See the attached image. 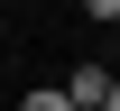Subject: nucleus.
I'll return each instance as SVG.
<instances>
[{"instance_id": "f257e3e1", "label": "nucleus", "mask_w": 120, "mask_h": 111, "mask_svg": "<svg viewBox=\"0 0 120 111\" xmlns=\"http://www.w3.org/2000/svg\"><path fill=\"white\" fill-rule=\"evenodd\" d=\"M111 93V65H74V83H65V111H102Z\"/></svg>"}, {"instance_id": "7ed1b4c3", "label": "nucleus", "mask_w": 120, "mask_h": 111, "mask_svg": "<svg viewBox=\"0 0 120 111\" xmlns=\"http://www.w3.org/2000/svg\"><path fill=\"white\" fill-rule=\"evenodd\" d=\"M83 9H92V19H111V28H120V0H83Z\"/></svg>"}, {"instance_id": "f03ea898", "label": "nucleus", "mask_w": 120, "mask_h": 111, "mask_svg": "<svg viewBox=\"0 0 120 111\" xmlns=\"http://www.w3.org/2000/svg\"><path fill=\"white\" fill-rule=\"evenodd\" d=\"M19 111H65V93H28V102H19Z\"/></svg>"}, {"instance_id": "20e7f679", "label": "nucleus", "mask_w": 120, "mask_h": 111, "mask_svg": "<svg viewBox=\"0 0 120 111\" xmlns=\"http://www.w3.org/2000/svg\"><path fill=\"white\" fill-rule=\"evenodd\" d=\"M102 111H120V65H111V93H102Z\"/></svg>"}]
</instances>
